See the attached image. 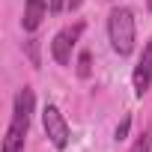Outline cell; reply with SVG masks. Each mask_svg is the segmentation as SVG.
<instances>
[{
  "instance_id": "obj_3",
  "label": "cell",
  "mask_w": 152,
  "mask_h": 152,
  "mask_svg": "<svg viewBox=\"0 0 152 152\" xmlns=\"http://www.w3.org/2000/svg\"><path fill=\"white\" fill-rule=\"evenodd\" d=\"M42 125H45L48 140H51L57 149H66V146H69L72 131H69V122H66V116L60 113L57 104H45V110H42Z\"/></svg>"
},
{
  "instance_id": "obj_9",
  "label": "cell",
  "mask_w": 152,
  "mask_h": 152,
  "mask_svg": "<svg viewBox=\"0 0 152 152\" xmlns=\"http://www.w3.org/2000/svg\"><path fill=\"white\" fill-rule=\"evenodd\" d=\"M149 146H152V137H149V131H143L137 140H134V146H131V152H149Z\"/></svg>"
},
{
  "instance_id": "obj_11",
  "label": "cell",
  "mask_w": 152,
  "mask_h": 152,
  "mask_svg": "<svg viewBox=\"0 0 152 152\" xmlns=\"http://www.w3.org/2000/svg\"><path fill=\"white\" fill-rule=\"evenodd\" d=\"M81 3H84V0H69V12H75V9H78Z\"/></svg>"
},
{
  "instance_id": "obj_8",
  "label": "cell",
  "mask_w": 152,
  "mask_h": 152,
  "mask_svg": "<svg viewBox=\"0 0 152 152\" xmlns=\"http://www.w3.org/2000/svg\"><path fill=\"white\" fill-rule=\"evenodd\" d=\"M128 128H131V116H122V122H119L116 131H113V140H116V143L125 140V137H128Z\"/></svg>"
},
{
  "instance_id": "obj_5",
  "label": "cell",
  "mask_w": 152,
  "mask_h": 152,
  "mask_svg": "<svg viewBox=\"0 0 152 152\" xmlns=\"http://www.w3.org/2000/svg\"><path fill=\"white\" fill-rule=\"evenodd\" d=\"M131 84H134V96H146L149 93V87H152V39L146 42V48H143V54H140V60H137V66H134V75H131Z\"/></svg>"
},
{
  "instance_id": "obj_12",
  "label": "cell",
  "mask_w": 152,
  "mask_h": 152,
  "mask_svg": "<svg viewBox=\"0 0 152 152\" xmlns=\"http://www.w3.org/2000/svg\"><path fill=\"white\" fill-rule=\"evenodd\" d=\"M146 9H149V12H152V0H146Z\"/></svg>"
},
{
  "instance_id": "obj_6",
  "label": "cell",
  "mask_w": 152,
  "mask_h": 152,
  "mask_svg": "<svg viewBox=\"0 0 152 152\" xmlns=\"http://www.w3.org/2000/svg\"><path fill=\"white\" fill-rule=\"evenodd\" d=\"M45 12H51L48 0H27V3H24L21 27H24L27 33H36V30H39V24H42V18H45Z\"/></svg>"
},
{
  "instance_id": "obj_4",
  "label": "cell",
  "mask_w": 152,
  "mask_h": 152,
  "mask_svg": "<svg viewBox=\"0 0 152 152\" xmlns=\"http://www.w3.org/2000/svg\"><path fill=\"white\" fill-rule=\"evenodd\" d=\"M81 36H84V24H81V21L72 24V27H63V30L54 36V42H51V57H54L60 66H69L72 51H75V45H78Z\"/></svg>"
},
{
  "instance_id": "obj_7",
  "label": "cell",
  "mask_w": 152,
  "mask_h": 152,
  "mask_svg": "<svg viewBox=\"0 0 152 152\" xmlns=\"http://www.w3.org/2000/svg\"><path fill=\"white\" fill-rule=\"evenodd\" d=\"M90 63H93L90 51H81V57H78V75L81 78H90Z\"/></svg>"
},
{
  "instance_id": "obj_2",
  "label": "cell",
  "mask_w": 152,
  "mask_h": 152,
  "mask_svg": "<svg viewBox=\"0 0 152 152\" xmlns=\"http://www.w3.org/2000/svg\"><path fill=\"white\" fill-rule=\"evenodd\" d=\"M107 36H110V48L119 57H128L134 51V15L125 6H116L107 18Z\"/></svg>"
},
{
  "instance_id": "obj_1",
  "label": "cell",
  "mask_w": 152,
  "mask_h": 152,
  "mask_svg": "<svg viewBox=\"0 0 152 152\" xmlns=\"http://www.w3.org/2000/svg\"><path fill=\"white\" fill-rule=\"evenodd\" d=\"M33 107H36V96H33L30 87H24L15 96L12 119H9V128H6V137H3V152H24V140H27V131H30Z\"/></svg>"
},
{
  "instance_id": "obj_10",
  "label": "cell",
  "mask_w": 152,
  "mask_h": 152,
  "mask_svg": "<svg viewBox=\"0 0 152 152\" xmlns=\"http://www.w3.org/2000/svg\"><path fill=\"white\" fill-rule=\"evenodd\" d=\"M48 6H51V12H66L69 0H48Z\"/></svg>"
}]
</instances>
